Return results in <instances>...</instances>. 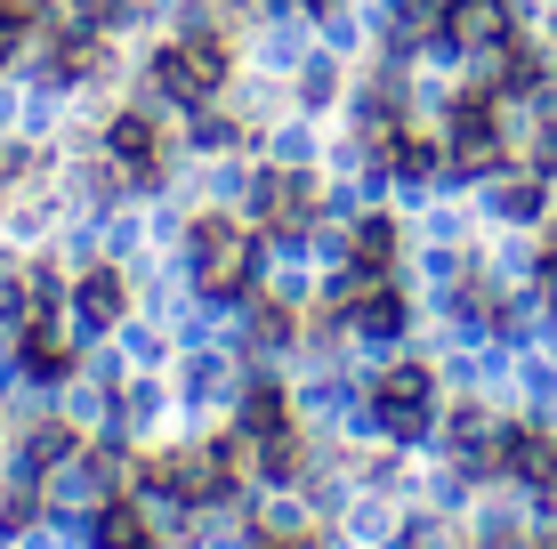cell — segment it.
<instances>
[{
    "label": "cell",
    "instance_id": "obj_5",
    "mask_svg": "<svg viewBox=\"0 0 557 549\" xmlns=\"http://www.w3.org/2000/svg\"><path fill=\"white\" fill-rule=\"evenodd\" d=\"M106 154H113V170H129V178H153V129L138 113H122V122L106 129Z\"/></svg>",
    "mask_w": 557,
    "mask_h": 549
},
{
    "label": "cell",
    "instance_id": "obj_11",
    "mask_svg": "<svg viewBox=\"0 0 557 549\" xmlns=\"http://www.w3.org/2000/svg\"><path fill=\"white\" fill-rule=\"evenodd\" d=\"M243 428H251V437H283V396L251 388V396H243Z\"/></svg>",
    "mask_w": 557,
    "mask_h": 549
},
{
    "label": "cell",
    "instance_id": "obj_18",
    "mask_svg": "<svg viewBox=\"0 0 557 549\" xmlns=\"http://www.w3.org/2000/svg\"><path fill=\"white\" fill-rule=\"evenodd\" d=\"M429 9H436V0H429Z\"/></svg>",
    "mask_w": 557,
    "mask_h": 549
},
{
    "label": "cell",
    "instance_id": "obj_4",
    "mask_svg": "<svg viewBox=\"0 0 557 549\" xmlns=\"http://www.w3.org/2000/svg\"><path fill=\"white\" fill-rule=\"evenodd\" d=\"M251 202H259V219L275 226V235H299V226H307V202H315V186H307L299 170H259Z\"/></svg>",
    "mask_w": 557,
    "mask_h": 549
},
{
    "label": "cell",
    "instance_id": "obj_9",
    "mask_svg": "<svg viewBox=\"0 0 557 549\" xmlns=\"http://www.w3.org/2000/svg\"><path fill=\"white\" fill-rule=\"evenodd\" d=\"M380 154H388L396 178H436V146H429V138H396V129H388V138H380Z\"/></svg>",
    "mask_w": 557,
    "mask_h": 549
},
{
    "label": "cell",
    "instance_id": "obj_17",
    "mask_svg": "<svg viewBox=\"0 0 557 549\" xmlns=\"http://www.w3.org/2000/svg\"><path fill=\"white\" fill-rule=\"evenodd\" d=\"M267 549H307V541H299V534H275V541H267Z\"/></svg>",
    "mask_w": 557,
    "mask_h": 549
},
{
    "label": "cell",
    "instance_id": "obj_16",
    "mask_svg": "<svg viewBox=\"0 0 557 549\" xmlns=\"http://www.w3.org/2000/svg\"><path fill=\"white\" fill-rule=\"evenodd\" d=\"M525 549H557V517L542 525V534H525Z\"/></svg>",
    "mask_w": 557,
    "mask_h": 549
},
{
    "label": "cell",
    "instance_id": "obj_12",
    "mask_svg": "<svg viewBox=\"0 0 557 549\" xmlns=\"http://www.w3.org/2000/svg\"><path fill=\"white\" fill-rule=\"evenodd\" d=\"M98 549H146L138 509H106V517H98Z\"/></svg>",
    "mask_w": 557,
    "mask_h": 549
},
{
    "label": "cell",
    "instance_id": "obj_10",
    "mask_svg": "<svg viewBox=\"0 0 557 549\" xmlns=\"http://www.w3.org/2000/svg\"><path fill=\"white\" fill-rule=\"evenodd\" d=\"M388 259H396V219H363L356 226V267L388 275Z\"/></svg>",
    "mask_w": 557,
    "mask_h": 549
},
{
    "label": "cell",
    "instance_id": "obj_13",
    "mask_svg": "<svg viewBox=\"0 0 557 549\" xmlns=\"http://www.w3.org/2000/svg\"><path fill=\"white\" fill-rule=\"evenodd\" d=\"M65 452H73V428H33V469L65 461Z\"/></svg>",
    "mask_w": 557,
    "mask_h": 549
},
{
    "label": "cell",
    "instance_id": "obj_15",
    "mask_svg": "<svg viewBox=\"0 0 557 549\" xmlns=\"http://www.w3.org/2000/svg\"><path fill=\"white\" fill-rule=\"evenodd\" d=\"M16 49V0H0V57Z\"/></svg>",
    "mask_w": 557,
    "mask_h": 549
},
{
    "label": "cell",
    "instance_id": "obj_8",
    "mask_svg": "<svg viewBox=\"0 0 557 549\" xmlns=\"http://www.w3.org/2000/svg\"><path fill=\"white\" fill-rule=\"evenodd\" d=\"M396 324H405V299H396V291H380V283H363V291H356V332L388 339Z\"/></svg>",
    "mask_w": 557,
    "mask_h": 549
},
{
    "label": "cell",
    "instance_id": "obj_14",
    "mask_svg": "<svg viewBox=\"0 0 557 549\" xmlns=\"http://www.w3.org/2000/svg\"><path fill=\"white\" fill-rule=\"evenodd\" d=\"M251 332H259V339H283V332H292V315H283V308H259Z\"/></svg>",
    "mask_w": 557,
    "mask_h": 549
},
{
    "label": "cell",
    "instance_id": "obj_2",
    "mask_svg": "<svg viewBox=\"0 0 557 549\" xmlns=\"http://www.w3.org/2000/svg\"><path fill=\"white\" fill-rule=\"evenodd\" d=\"M195 267H202V291H243L251 283V235L235 219H195Z\"/></svg>",
    "mask_w": 557,
    "mask_h": 549
},
{
    "label": "cell",
    "instance_id": "obj_7",
    "mask_svg": "<svg viewBox=\"0 0 557 549\" xmlns=\"http://www.w3.org/2000/svg\"><path fill=\"white\" fill-rule=\"evenodd\" d=\"M25 372H33V380H65V372H73V348L41 324V315H33V332H25Z\"/></svg>",
    "mask_w": 557,
    "mask_h": 549
},
{
    "label": "cell",
    "instance_id": "obj_1",
    "mask_svg": "<svg viewBox=\"0 0 557 549\" xmlns=\"http://www.w3.org/2000/svg\"><path fill=\"white\" fill-rule=\"evenodd\" d=\"M219 82H226V49H219V33H195V41H178V49L153 57V89H162V98H178V105H202Z\"/></svg>",
    "mask_w": 557,
    "mask_h": 549
},
{
    "label": "cell",
    "instance_id": "obj_3",
    "mask_svg": "<svg viewBox=\"0 0 557 549\" xmlns=\"http://www.w3.org/2000/svg\"><path fill=\"white\" fill-rule=\"evenodd\" d=\"M429 396H436V380L420 364H388L380 388H372V412L396 428V437H429Z\"/></svg>",
    "mask_w": 557,
    "mask_h": 549
},
{
    "label": "cell",
    "instance_id": "obj_6",
    "mask_svg": "<svg viewBox=\"0 0 557 549\" xmlns=\"http://www.w3.org/2000/svg\"><path fill=\"white\" fill-rule=\"evenodd\" d=\"M122 275H113V267H98V275H82V324L89 332H113V324H122Z\"/></svg>",
    "mask_w": 557,
    "mask_h": 549
}]
</instances>
